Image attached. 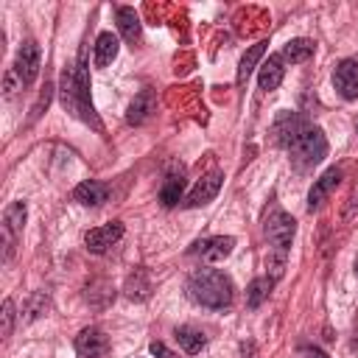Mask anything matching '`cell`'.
I'll list each match as a JSON object with an SVG mask.
<instances>
[{"label": "cell", "mask_w": 358, "mask_h": 358, "mask_svg": "<svg viewBox=\"0 0 358 358\" xmlns=\"http://www.w3.org/2000/svg\"><path fill=\"white\" fill-rule=\"evenodd\" d=\"M59 98H62V106L67 112H73L84 123H92L98 131H103V126H101V120L95 115V106L90 101V76H87V56H84V50L78 53V62L76 64H67L64 67Z\"/></svg>", "instance_id": "cell-1"}, {"label": "cell", "mask_w": 358, "mask_h": 358, "mask_svg": "<svg viewBox=\"0 0 358 358\" xmlns=\"http://www.w3.org/2000/svg\"><path fill=\"white\" fill-rule=\"evenodd\" d=\"M187 296L201 305V308H210V310H221V308H229L232 299H235V285L232 280L218 271V268H199L190 274L187 280Z\"/></svg>", "instance_id": "cell-2"}, {"label": "cell", "mask_w": 358, "mask_h": 358, "mask_svg": "<svg viewBox=\"0 0 358 358\" xmlns=\"http://www.w3.org/2000/svg\"><path fill=\"white\" fill-rule=\"evenodd\" d=\"M291 159L299 171H308L313 165H319L327 157V137L319 126H305L302 134L296 137V143L291 145Z\"/></svg>", "instance_id": "cell-3"}, {"label": "cell", "mask_w": 358, "mask_h": 358, "mask_svg": "<svg viewBox=\"0 0 358 358\" xmlns=\"http://www.w3.org/2000/svg\"><path fill=\"white\" fill-rule=\"evenodd\" d=\"M25 215H28L25 201H11V204L6 207V213H3V224H0V229H3V260H6V263L14 257L17 238H20L22 227H25Z\"/></svg>", "instance_id": "cell-4"}, {"label": "cell", "mask_w": 358, "mask_h": 358, "mask_svg": "<svg viewBox=\"0 0 358 358\" xmlns=\"http://www.w3.org/2000/svg\"><path fill=\"white\" fill-rule=\"evenodd\" d=\"M294 235H296V221L288 213H282L280 207H274L266 215V238H268V243L274 249H280V252H288Z\"/></svg>", "instance_id": "cell-5"}, {"label": "cell", "mask_w": 358, "mask_h": 358, "mask_svg": "<svg viewBox=\"0 0 358 358\" xmlns=\"http://www.w3.org/2000/svg\"><path fill=\"white\" fill-rule=\"evenodd\" d=\"M14 76L20 78L22 87H31L34 78L39 76V45L34 39H25L17 50V59H14Z\"/></svg>", "instance_id": "cell-6"}, {"label": "cell", "mask_w": 358, "mask_h": 358, "mask_svg": "<svg viewBox=\"0 0 358 358\" xmlns=\"http://www.w3.org/2000/svg\"><path fill=\"white\" fill-rule=\"evenodd\" d=\"M76 355L78 358H109V338L98 327H84L76 336Z\"/></svg>", "instance_id": "cell-7"}, {"label": "cell", "mask_w": 358, "mask_h": 358, "mask_svg": "<svg viewBox=\"0 0 358 358\" xmlns=\"http://www.w3.org/2000/svg\"><path fill=\"white\" fill-rule=\"evenodd\" d=\"M333 87L344 101L358 98V59H341L333 70Z\"/></svg>", "instance_id": "cell-8"}, {"label": "cell", "mask_w": 358, "mask_h": 358, "mask_svg": "<svg viewBox=\"0 0 358 358\" xmlns=\"http://www.w3.org/2000/svg\"><path fill=\"white\" fill-rule=\"evenodd\" d=\"M120 238H123V224H120V221H109V224H101V227L90 229V232L84 235V243H87L90 252L103 255V252H106L109 246H115Z\"/></svg>", "instance_id": "cell-9"}, {"label": "cell", "mask_w": 358, "mask_h": 358, "mask_svg": "<svg viewBox=\"0 0 358 358\" xmlns=\"http://www.w3.org/2000/svg\"><path fill=\"white\" fill-rule=\"evenodd\" d=\"M305 126H308V123H305L296 112H280V115H277V120H274V126H271L277 145L291 148V145L296 143V137L302 134V129H305Z\"/></svg>", "instance_id": "cell-10"}, {"label": "cell", "mask_w": 358, "mask_h": 358, "mask_svg": "<svg viewBox=\"0 0 358 358\" xmlns=\"http://www.w3.org/2000/svg\"><path fill=\"white\" fill-rule=\"evenodd\" d=\"M235 249V238L232 235H215V238H207V241H199L190 255H201V260L207 263H218L224 257H229Z\"/></svg>", "instance_id": "cell-11"}, {"label": "cell", "mask_w": 358, "mask_h": 358, "mask_svg": "<svg viewBox=\"0 0 358 358\" xmlns=\"http://www.w3.org/2000/svg\"><path fill=\"white\" fill-rule=\"evenodd\" d=\"M221 182H224V173H221V171H213V173H207L204 179H199L196 187L187 193L185 207H201V204H210V201L218 196Z\"/></svg>", "instance_id": "cell-12"}, {"label": "cell", "mask_w": 358, "mask_h": 358, "mask_svg": "<svg viewBox=\"0 0 358 358\" xmlns=\"http://www.w3.org/2000/svg\"><path fill=\"white\" fill-rule=\"evenodd\" d=\"M338 182H341V168H327V171L313 182V187H310V193H308V210H310V213L319 210V207L327 201V196L338 187Z\"/></svg>", "instance_id": "cell-13"}, {"label": "cell", "mask_w": 358, "mask_h": 358, "mask_svg": "<svg viewBox=\"0 0 358 358\" xmlns=\"http://www.w3.org/2000/svg\"><path fill=\"white\" fill-rule=\"evenodd\" d=\"M154 106H157L154 92H151V90H140V92L134 95V101L129 103V109H126V123H131V126L145 123V120L151 117Z\"/></svg>", "instance_id": "cell-14"}, {"label": "cell", "mask_w": 358, "mask_h": 358, "mask_svg": "<svg viewBox=\"0 0 358 358\" xmlns=\"http://www.w3.org/2000/svg\"><path fill=\"white\" fill-rule=\"evenodd\" d=\"M106 196H109L106 185L103 182H95V179H87V182L76 185V190H73V199L78 204H84V207H101L106 201Z\"/></svg>", "instance_id": "cell-15"}, {"label": "cell", "mask_w": 358, "mask_h": 358, "mask_svg": "<svg viewBox=\"0 0 358 358\" xmlns=\"http://www.w3.org/2000/svg\"><path fill=\"white\" fill-rule=\"evenodd\" d=\"M117 50H120L117 36L112 31H101L98 39H95V56H92L95 67H109L117 59Z\"/></svg>", "instance_id": "cell-16"}, {"label": "cell", "mask_w": 358, "mask_h": 358, "mask_svg": "<svg viewBox=\"0 0 358 358\" xmlns=\"http://www.w3.org/2000/svg\"><path fill=\"white\" fill-rule=\"evenodd\" d=\"M282 76H285L282 56H268V62H263V67H260V73H257V87H260L263 92H271V90L280 87Z\"/></svg>", "instance_id": "cell-17"}, {"label": "cell", "mask_w": 358, "mask_h": 358, "mask_svg": "<svg viewBox=\"0 0 358 358\" xmlns=\"http://www.w3.org/2000/svg\"><path fill=\"white\" fill-rule=\"evenodd\" d=\"M115 17H117V28H120L123 39H126V42L134 48V42H140V31H143L137 11H134V8H129V6H117Z\"/></svg>", "instance_id": "cell-18"}, {"label": "cell", "mask_w": 358, "mask_h": 358, "mask_svg": "<svg viewBox=\"0 0 358 358\" xmlns=\"http://www.w3.org/2000/svg\"><path fill=\"white\" fill-rule=\"evenodd\" d=\"M176 341H179V347L185 350V352H201L204 350V344H207V336L199 330V327H190V324H182V327H176Z\"/></svg>", "instance_id": "cell-19"}, {"label": "cell", "mask_w": 358, "mask_h": 358, "mask_svg": "<svg viewBox=\"0 0 358 358\" xmlns=\"http://www.w3.org/2000/svg\"><path fill=\"white\" fill-rule=\"evenodd\" d=\"M316 53V42L313 39H305V36H299V39H291V42H285V48H282V59H288V62H308L310 56Z\"/></svg>", "instance_id": "cell-20"}, {"label": "cell", "mask_w": 358, "mask_h": 358, "mask_svg": "<svg viewBox=\"0 0 358 358\" xmlns=\"http://www.w3.org/2000/svg\"><path fill=\"white\" fill-rule=\"evenodd\" d=\"M182 187H185V176H182V168H179V171H173V173L165 176V185H162V190H159V201H162L165 207L179 204Z\"/></svg>", "instance_id": "cell-21"}, {"label": "cell", "mask_w": 358, "mask_h": 358, "mask_svg": "<svg viewBox=\"0 0 358 358\" xmlns=\"http://www.w3.org/2000/svg\"><path fill=\"white\" fill-rule=\"evenodd\" d=\"M266 48H268V42H255V45L243 53V59H241V64H238V76H235V81H238V84H246V78L252 76L255 64H257V62H260V56L266 53Z\"/></svg>", "instance_id": "cell-22"}, {"label": "cell", "mask_w": 358, "mask_h": 358, "mask_svg": "<svg viewBox=\"0 0 358 358\" xmlns=\"http://www.w3.org/2000/svg\"><path fill=\"white\" fill-rule=\"evenodd\" d=\"M271 285H274L271 277H257V280H252V282H249V291H246V305H249V308H260V305L268 299Z\"/></svg>", "instance_id": "cell-23"}, {"label": "cell", "mask_w": 358, "mask_h": 358, "mask_svg": "<svg viewBox=\"0 0 358 358\" xmlns=\"http://www.w3.org/2000/svg\"><path fill=\"white\" fill-rule=\"evenodd\" d=\"M285 257H288V252H280V249H271V255L266 257V268H271V280L282 277V271H285Z\"/></svg>", "instance_id": "cell-24"}, {"label": "cell", "mask_w": 358, "mask_h": 358, "mask_svg": "<svg viewBox=\"0 0 358 358\" xmlns=\"http://www.w3.org/2000/svg\"><path fill=\"white\" fill-rule=\"evenodd\" d=\"M11 330H14V302L6 299V302H3V310H0V336L8 338Z\"/></svg>", "instance_id": "cell-25"}, {"label": "cell", "mask_w": 358, "mask_h": 358, "mask_svg": "<svg viewBox=\"0 0 358 358\" xmlns=\"http://www.w3.org/2000/svg\"><path fill=\"white\" fill-rule=\"evenodd\" d=\"M45 308H48V299H45L42 294H34V296L28 299V305H25V316H22V322H31V319L42 316Z\"/></svg>", "instance_id": "cell-26"}, {"label": "cell", "mask_w": 358, "mask_h": 358, "mask_svg": "<svg viewBox=\"0 0 358 358\" xmlns=\"http://www.w3.org/2000/svg\"><path fill=\"white\" fill-rule=\"evenodd\" d=\"M50 103V87H45V92L39 95V101H36V106L31 109V120H36L39 115H42V106H48Z\"/></svg>", "instance_id": "cell-27"}, {"label": "cell", "mask_w": 358, "mask_h": 358, "mask_svg": "<svg viewBox=\"0 0 358 358\" xmlns=\"http://www.w3.org/2000/svg\"><path fill=\"white\" fill-rule=\"evenodd\" d=\"M151 355H154V358H179V355H176V352H171L162 341H154V344H151Z\"/></svg>", "instance_id": "cell-28"}, {"label": "cell", "mask_w": 358, "mask_h": 358, "mask_svg": "<svg viewBox=\"0 0 358 358\" xmlns=\"http://www.w3.org/2000/svg\"><path fill=\"white\" fill-rule=\"evenodd\" d=\"M299 358H327V352H322L319 347L305 344V347H299Z\"/></svg>", "instance_id": "cell-29"}]
</instances>
